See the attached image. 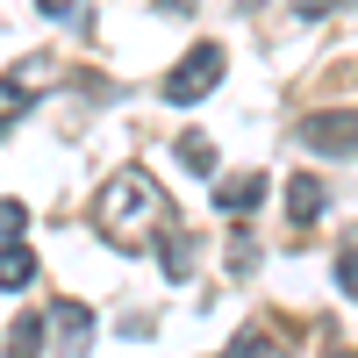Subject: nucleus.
<instances>
[{"label":"nucleus","mask_w":358,"mask_h":358,"mask_svg":"<svg viewBox=\"0 0 358 358\" xmlns=\"http://www.w3.org/2000/svg\"><path fill=\"white\" fill-rule=\"evenodd\" d=\"M94 229L108 236V244H122V251H136V244H158L151 229H172V201H165V187L151 172H115L108 187L94 194Z\"/></svg>","instance_id":"nucleus-1"},{"label":"nucleus","mask_w":358,"mask_h":358,"mask_svg":"<svg viewBox=\"0 0 358 358\" xmlns=\"http://www.w3.org/2000/svg\"><path fill=\"white\" fill-rule=\"evenodd\" d=\"M215 86H222V43H194V50L165 72V86H158V94H165L172 108H194V101H208V94H215Z\"/></svg>","instance_id":"nucleus-2"},{"label":"nucleus","mask_w":358,"mask_h":358,"mask_svg":"<svg viewBox=\"0 0 358 358\" xmlns=\"http://www.w3.org/2000/svg\"><path fill=\"white\" fill-rule=\"evenodd\" d=\"M294 136H301L315 158H351V151H358V115H351V108H322V115H308Z\"/></svg>","instance_id":"nucleus-3"},{"label":"nucleus","mask_w":358,"mask_h":358,"mask_svg":"<svg viewBox=\"0 0 358 358\" xmlns=\"http://www.w3.org/2000/svg\"><path fill=\"white\" fill-rule=\"evenodd\" d=\"M86 337H94V308L57 301L50 308V351H86Z\"/></svg>","instance_id":"nucleus-4"},{"label":"nucleus","mask_w":358,"mask_h":358,"mask_svg":"<svg viewBox=\"0 0 358 358\" xmlns=\"http://www.w3.org/2000/svg\"><path fill=\"white\" fill-rule=\"evenodd\" d=\"M158 265H165V280H194L201 236H194V229H165V236H158Z\"/></svg>","instance_id":"nucleus-5"},{"label":"nucleus","mask_w":358,"mask_h":358,"mask_svg":"<svg viewBox=\"0 0 358 358\" xmlns=\"http://www.w3.org/2000/svg\"><path fill=\"white\" fill-rule=\"evenodd\" d=\"M29 280H36L29 236H0V294H29Z\"/></svg>","instance_id":"nucleus-6"},{"label":"nucleus","mask_w":358,"mask_h":358,"mask_svg":"<svg viewBox=\"0 0 358 358\" xmlns=\"http://www.w3.org/2000/svg\"><path fill=\"white\" fill-rule=\"evenodd\" d=\"M258 201H265V172H229L222 187H215V208H222V215H251Z\"/></svg>","instance_id":"nucleus-7"},{"label":"nucleus","mask_w":358,"mask_h":358,"mask_svg":"<svg viewBox=\"0 0 358 358\" xmlns=\"http://www.w3.org/2000/svg\"><path fill=\"white\" fill-rule=\"evenodd\" d=\"M322 208H330V187H322L315 172H301V179H287V215H294V222H315Z\"/></svg>","instance_id":"nucleus-8"},{"label":"nucleus","mask_w":358,"mask_h":358,"mask_svg":"<svg viewBox=\"0 0 358 358\" xmlns=\"http://www.w3.org/2000/svg\"><path fill=\"white\" fill-rule=\"evenodd\" d=\"M8 351H50V315H15L8 322Z\"/></svg>","instance_id":"nucleus-9"},{"label":"nucleus","mask_w":358,"mask_h":358,"mask_svg":"<svg viewBox=\"0 0 358 358\" xmlns=\"http://www.w3.org/2000/svg\"><path fill=\"white\" fill-rule=\"evenodd\" d=\"M22 115H29V94H22V65H15V72H8V86H0V122L15 129Z\"/></svg>","instance_id":"nucleus-10"},{"label":"nucleus","mask_w":358,"mask_h":358,"mask_svg":"<svg viewBox=\"0 0 358 358\" xmlns=\"http://www.w3.org/2000/svg\"><path fill=\"white\" fill-rule=\"evenodd\" d=\"M179 165L187 172H215V143L208 136H179Z\"/></svg>","instance_id":"nucleus-11"},{"label":"nucleus","mask_w":358,"mask_h":358,"mask_svg":"<svg viewBox=\"0 0 358 358\" xmlns=\"http://www.w3.org/2000/svg\"><path fill=\"white\" fill-rule=\"evenodd\" d=\"M344 8H358V0H294V15H301V22H322V15H344Z\"/></svg>","instance_id":"nucleus-12"},{"label":"nucleus","mask_w":358,"mask_h":358,"mask_svg":"<svg viewBox=\"0 0 358 358\" xmlns=\"http://www.w3.org/2000/svg\"><path fill=\"white\" fill-rule=\"evenodd\" d=\"M251 265H258V244L251 236H229V273H251Z\"/></svg>","instance_id":"nucleus-13"},{"label":"nucleus","mask_w":358,"mask_h":358,"mask_svg":"<svg viewBox=\"0 0 358 358\" xmlns=\"http://www.w3.org/2000/svg\"><path fill=\"white\" fill-rule=\"evenodd\" d=\"M0 229L22 236V229H29V208H22V201H0Z\"/></svg>","instance_id":"nucleus-14"},{"label":"nucleus","mask_w":358,"mask_h":358,"mask_svg":"<svg viewBox=\"0 0 358 358\" xmlns=\"http://www.w3.org/2000/svg\"><path fill=\"white\" fill-rule=\"evenodd\" d=\"M337 287L358 301V251H344V258H337Z\"/></svg>","instance_id":"nucleus-15"},{"label":"nucleus","mask_w":358,"mask_h":358,"mask_svg":"<svg viewBox=\"0 0 358 358\" xmlns=\"http://www.w3.org/2000/svg\"><path fill=\"white\" fill-rule=\"evenodd\" d=\"M36 8H43V15H50V22H65V15H72V8H79V0H36Z\"/></svg>","instance_id":"nucleus-16"},{"label":"nucleus","mask_w":358,"mask_h":358,"mask_svg":"<svg viewBox=\"0 0 358 358\" xmlns=\"http://www.w3.org/2000/svg\"><path fill=\"white\" fill-rule=\"evenodd\" d=\"M194 8H201V0H158V15H172V22H179V15H194Z\"/></svg>","instance_id":"nucleus-17"}]
</instances>
